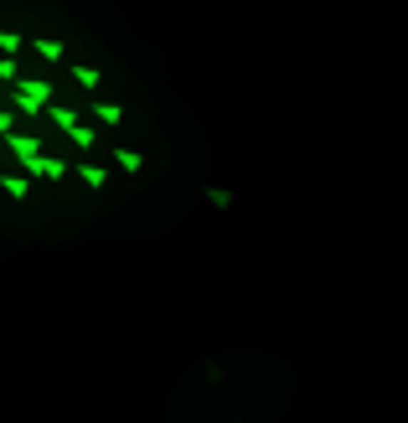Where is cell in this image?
I'll list each match as a JSON object with an SVG mask.
<instances>
[{"mask_svg": "<svg viewBox=\"0 0 408 423\" xmlns=\"http://www.w3.org/2000/svg\"><path fill=\"white\" fill-rule=\"evenodd\" d=\"M47 103H52V83L47 78H21L16 83V108L21 114H41Z\"/></svg>", "mask_w": 408, "mask_h": 423, "instance_id": "3957f363", "label": "cell"}, {"mask_svg": "<svg viewBox=\"0 0 408 423\" xmlns=\"http://www.w3.org/2000/svg\"><path fill=\"white\" fill-rule=\"evenodd\" d=\"M16 78V57H0V83H11Z\"/></svg>", "mask_w": 408, "mask_h": 423, "instance_id": "7c38bea8", "label": "cell"}, {"mask_svg": "<svg viewBox=\"0 0 408 423\" xmlns=\"http://www.w3.org/2000/svg\"><path fill=\"white\" fill-rule=\"evenodd\" d=\"M21 47H26V36H21V31H0V57H16Z\"/></svg>", "mask_w": 408, "mask_h": 423, "instance_id": "8fae6325", "label": "cell"}, {"mask_svg": "<svg viewBox=\"0 0 408 423\" xmlns=\"http://www.w3.org/2000/svg\"><path fill=\"white\" fill-rule=\"evenodd\" d=\"M0 145H6L16 160H21V170H26V175H41V155H47V150H41V140L16 135V129H11V135H0Z\"/></svg>", "mask_w": 408, "mask_h": 423, "instance_id": "7a4b0ae2", "label": "cell"}, {"mask_svg": "<svg viewBox=\"0 0 408 423\" xmlns=\"http://www.w3.org/2000/svg\"><path fill=\"white\" fill-rule=\"evenodd\" d=\"M0 191H6V196H16V202H26V196H31L26 175H0Z\"/></svg>", "mask_w": 408, "mask_h": 423, "instance_id": "8992f818", "label": "cell"}, {"mask_svg": "<svg viewBox=\"0 0 408 423\" xmlns=\"http://www.w3.org/2000/svg\"><path fill=\"white\" fill-rule=\"evenodd\" d=\"M68 175V160H52V155H41V181H62Z\"/></svg>", "mask_w": 408, "mask_h": 423, "instance_id": "9c48e42d", "label": "cell"}, {"mask_svg": "<svg viewBox=\"0 0 408 423\" xmlns=\"http://www.w3.org/2000/svg\"><path fill=\"white\" fill-rule=\"evenodd\" d=\"M41 114H47L57 129H62V135H68L78 150H93V129L88 124H78V108H62V103H47V108H41Z\"/></svg>", "mask_w": 408, "mask_h": 423, "instance_id": "6da1fadb", "label": "cell"}, {"mask_svg": "<svg viewBox=\"0 0 408 423\" xmlns=\"http://www.w3.org/2000/svg\"><path fill=\"white\" fill-rule=\"evenodd\" d=\"M114 160H119L124 175H140V170H145V155H140V150H114Z\"/></svg>", "mask_w": 408, "mask_h": 423, "instance_id": "5b68a950", "label": "cell"}, {"mask_svg": "<svg viewBox=\"0 0 408 423\" xmlns=\"http://www.w3.org/2000/svg\"><path fill=\"white\" fill-rule=\"evenodd\" d=\"M31 47L47 57V62H57V57H62V41H57V36H31Z\"/></svg>", "mask_w": 408, "mask_h": 423, "instance_id": "ba28073f", "label": "cell"}, {"mask_svg": "<svg viewBox=\"0 0 408 423\" xmlns=\"http://www.w3.org/2000/svg\"><path fill=\"white\" fill-rule=\"evenodd\" d=\"M88 114H93L98 124H119V119H124V103H93Z\"/></svg>", "mask_w": 408, "mask_h": 423, "instance_id": "52a82bcc", "label": "cell"}, {"mask_svg": "<svg viewBox=\"0 0 408 423\" xmlns=\"http://www.w3.org/2000/svg\"><path fill=\"white\" fill-rule=\"evenodd\" d=\"M73 83H78V88H88V93H93V88L103 83V73H98V68H88V62H83V68L73 73Z\"/></svg>", "mask_w": 408, "mask_h": 423, "instance_id": "30bf717a", "label": "cell"}, {"mask_svg": "<svg viewBox=\"0 0 408 423\" xmlns=\"http://www.w3.org/2000/svg\"><path fill=\"white\" fill-rule=\"evenodd\" d=\"M78 175H83V186H88V191H98L103 181H109V170L93 165V160H83V165H78Z\"/></svg>", "mask_w": 408, "mask_h": 423, "instance_id": "277c9868", "label": "cell"}, {"mask_svg": "<svg viewBox=\"0 0 408 423\" xmlns=\"http://www.w3.org/2000/svg\"><path fill=\"white\" fill-rule=\"evenodd\" d=\"M16 129V114H6V108H0V135H11Z\"/></svg>", "mask_w": 408, "mask_h": 423, "instance_id": "4fadbf2b", "label": "cell"}]
</instances>
